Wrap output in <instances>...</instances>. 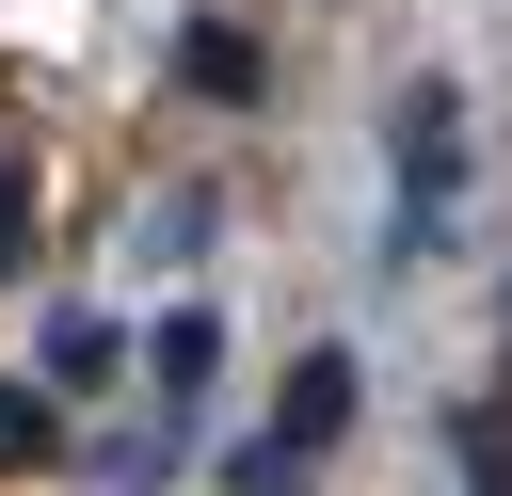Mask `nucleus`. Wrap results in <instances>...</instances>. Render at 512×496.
I'll return each instance as SVG.
<instances>
[{
	"label": "nucleus",
	"mask_w": 512,
	"mask_h": 496,
	"mask_svg": "<svg viewBox=\"0 0 512 496\" xmlns=\"http://www.w3.org/2000/svg\"><path fill=\"white\" fill-rule=\"evenodd\" d=\"M336 432H352V352H304V368H288V400L224 448V496H304V464H320Z\"/></svg>",
	"instance_id": "obj_1"
},
{
	"label": "nucleus",
	"mask_w": 512,
	"mask_h": 496,
	"mask_svg": "<svg viewBox=\"0 0 512 496\" xmlns=\"http://www.w3.org/2000/svg\"><path fill=\"white\" fill-rule=\"evenodd\" d=\"M448 176H464V96H448V80H416V112H400V224H384V256H432V240H448Z\"/></svg>",
	"instance_id": "obj_2"
},
{
	"label": "nucleus",
	"mask_w": 512,
	"mask_h": 496,
	"mask_svg": "<svg viewBox=\"0 0 512 496\" xmlns=\"http://www.w3.org/2000/svg\"><path fill=\"white\" fill-rule=\"evenodd\" d=\"M144 352H160V432H192V400H208V368H224V320H208V304H176Z\"/></svg>",
	"instance_id": "obj_3"
},
{
	"label": "nucleus",
	"mask_w": 512,
	"mask_h": 496,
	"mask_svg": "<svg viewBox=\"0 0 512 496\" xmlns=\"http://www.w3.org/2000/svg\"><path fill=\"white\" fill-rule=\"evenodd\" d=\"M176 80H192L208 112H240V96H256V32H240V16H192V32H176Z\"/></svg>",
	"instance_id": "obj_4"
},
{
	"label": "nucleus",
	"mask_w": 512,
	"mask_h": 496,
	"mask_svg": "<svg viewBox=\"0 0 512 496\" xmlns=\"http://www.w3.org/2000/svg\"><path fill=\"white\" fill-rule=\"evenodd\" d=\"M112 368H128V336H112L96 304H64V320H48V400H96Z\"/></svg>",
	"instance_id": "obj_5"
},
{
	"label": "nucleus",
	"mask_w": 512,
	"mask_h": 496,
	"mask_svg": "<svg viewBox=\"0 0 512 496\" xmlns=\"http://www.w3.org/2000/svg\"><path fill=\"white\" fill-rule=\"evenodd\" d=\"M32 464H64V400L48 384H0V480H32Z\"/></svg>",
	"instance_id": "obj_6"
},
{
	"label": "nucleus",
	"mask_w": 512,
	"mask_h": 496,
	"mask_svg": "<svg viewBox=\"0 0 512 496\" xmlns=\"http://www.w3.org/2000/svg\"><path fill=\"white\" fill-rule=\"evenodd\" d=\"M16 240H32V224H16V192H0V272H16Z\"/></svg>",
	"instance_id": "obj_7"
}]
</instances>
